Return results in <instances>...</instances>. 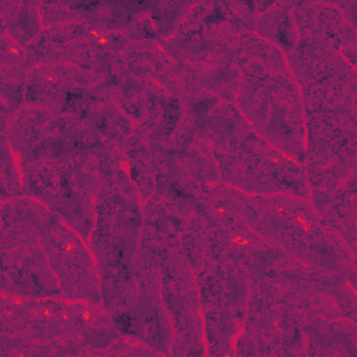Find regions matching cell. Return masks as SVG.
<instances>
[{"label": "cell", "mask_w": 357, "mask_h": 357, "mask_svg": "<svg viewBox=\"0 0 357 357\" xmlns=\"http://www.w3.org/2000/svg\"><path fill=\"white\" fill-rule=\"evenodd\" d=\"M133 317L130 314H119L115 317V322L121 332L124 334H135V329L133 327Z\"/></svg>", "instance_id": "6da1fadb"}]
</instances>
